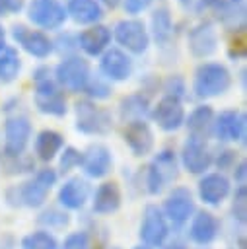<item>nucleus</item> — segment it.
<instances>
[{
	"instance_id": "30",
	"label": "nucleus",
	"mask_w": 247,
	"mask_h": 249,
	"mask_svg": "<svg viewBox=\"0 0 247 249\" xmlns=\"http://www.w3.org/2000/svg\"><path fill=\"white\" fill-rule=\"evenodd\" d=\"M152 33L159 45H165L173 37V19L167 8H158L152 14Z\"/></svg>"
},
{
	"instance_id": "37",
	"label": "nucleus",
	"mask_w": 247,
	"mask_h": 249,
	"mask_svg": "<svg viewBox=\"0 0 247 249\" xmlns=\"http://www.w3.org/2000/svg\"><path fill=\"white\" fill-rule=\"evenodd\" d=\"M163 89H165V95H171V97H177L181 99L185 95V82L181 76H169L163 84Z\"/></svg>"
},
{
	"instance_id": "26",
	"label": "nucleus",
	"mask_w": 247,
	"mask_h": 249,
	"mask_svg": "<svg viewBox=\"0 0 247 249\" xmlns=\"http://www.w3.org/2000/svg\"><path fill=\"white\" fill-rule=\"evenodd\" d=\"M64 10L66 16L82 25H95L103 18V8L97 0H68Z\"/></svg>"
},
{
	"instance_id": "16",
	"label": "nucleus",
	"mask_w": 247,
	"mask_h": 249,
	"mask_svg": "<svg viewBox=\"0 0 247 249\" xmlns=\"http://www.w3.org/2000/svg\"><path fill=\"white\" fill-rule=\"evenodd\" d=\"M189 51L194 58H206L218 49V33L210 21H200L189 29L187 35Z\"/></svg>"
},
{
	"instance_id": "39",
	"label": "nucleus",
	"mask_w": 247,
	"mask_h": 249,
	"mask_svg": "<svg viewBox=\"0 0 247 249\" xmlns=\"http://www.w3.org/2000/svg\"><path fill=\"white\" fill-rule=\"evenodd\" d=\"M235 160H237V154L233 150H222V152H218V156H212V163H216L218 169L231 167L235 163Z\"/></svg>"
},
{
	"instance_id": "21",
	"label": "nucleus",
	"mask_w": 247,
	"mask_h": 249,
	"mask_svg": "<svg viewBox=\"0 0 247 249\" xmlns=\"http://www.w3.org/2000/svg\"><path fill=\"white\" fill-rule=\"evenodd\" d=\"M218 233H220V222L212 212L208 210L194 212V216L191 218V226H189L191 241L198 245H208L218 237Z\"/></svg>"
},
{
	"instance_id": "20",
	"label": "nucleus",
	"mask_w": 247,
	"mask_h": 249,
	"mask_svg": "<svg viewBox=\"0 0 247 249\" xmlns=\"http://www.w3.org/2000/svg\"><path fill=\"white\" fill-rule=\"evenodd\" d=\"M124 142L134 156H148L154 148V132L146 121H130L124 126Z\"/></svg>"
},
{
	"instance_id": "10",
	"label": "nucleus",
	"mask_w": 247,
	"mask_h": 249,
	"mask_svg": "<svg viewBox=\"0 0 247 249\" xmlns=\"http://www.w3.org/2000/svg\"><path fill=\"white\" fill-rule=\"evenodd\" d=\"M169 235V224L156 204H148L140 222V239L148 247H161Z\"/></svg>"
},
{
	"instance_id": "18",
	"label": "nucleus",
	"mask_w": 247,
	"mask_h": 249,
	"mask_svg": "<svg viewBox=\"0 0 247 249\" xmlns=\"http://www.w3.org/2000/svg\"><path fill=\"white\" fill-rule=\"evenodd\" d=\"M80 165L88 177L101 179L105 177L113 167V156L111 150L103 144H91L86 152H82Z\"/></svg>"
},
{
	"instance_id": "43",
	"label": "nucleus",
	"mask_w": 247,
	"mask_h": 249,
	"mask_svg": "<svg viewBox=\"0 0 247 249\" xmlns=\"http://www.w3.org/2000/svg\"><path fill=\"white\" fill-rule=\"evenodd\" d=\"M245 161H239L237 163V167H235V171H233V177H235V181L239 183V187H245Z\"/></svg>"
},
{
	"instance_id": "6",
	"label": "nucleus",
	"mask_w": 247,
	"mask_h": 249,
	"mask_svg": "<svg viewBox=\"0 0 247 249\" xmlns=\"http://www.w3.org/2000/svg\"><path fill=\"white\" fill-rule=\"evenodd\" d=\"M33 101H35V107L45 115H51V117L66 115V97L51 76L35 80Z\"/></svg>"
},
{
	"instance_id": "42",
	"label": "nucleus",
	"mask_w": 247,
	"mask_h": 249,
	"mask_svg": "<svg viewBox=\"0 0 247 249\" xmlns=\"http://www.w3.org/2000/svg\"><path fill=\"white\" fill-rule=\"evenodd\" d=\"M243 54H245V41H243V37H239L237 41L231 43V47H229V56H231V58H239V56H243Z\"/></svg>"
},
{
	"instance_id": "2",
	"label": "nucleus",
	"mask_w": 247,
	"mask_h": 249,
	"mask_svg": "<svg viewBox=\"0 0 247 249\" xmlns=\"http://www.w3.org/2000/svg\"><path fill=\"white\" fill-rule=\"evenodd\" d=\"M56 177H58L56 171L51 169V167L39 169L29 181H25V183H21V185H18V187L12 189V193H16V198L10 204L12 206L39 208L45 202L51 187L56 183Z\"/></svg>"
},
{
	"instance_id": "41",
	"label": "nucleus",
	"mask_w": 247,
	"mask_h": 249,
	"mask_svg": "<svg viewBox=\"0 0 247 249\" xmlns=\"http://www.w3.org/2000/svg\"><path fill=\"white\" fill-rule=\"evenodd\" d=\"M23 6L21 0H0V16L4 14H14V12H19Z\"/></svg>"
},
{
	"instance_id": "24",
	"label": "nucleus",
	"mask_w": 247,
	"mask_h": 249,
	"mask_svg": "<svg viewBox=\"0 0 247 249\" xmlns=\"http://www.w3.org/2000/svg\"><path fill=\"white\" fill-rule=\"evenodd\" d=\"M121 198H123V196H121L119 185H117L115 181H105V183H101V185L95 189V193H93L91 210H93L95 214H101V216L113 214V212L119 210Z\"/></svg>"
},
{
	"instance_id": "45",
	"label": "nucleus",
	"mask_w": 247,
	"mask_h": 249,
	"mask_svg": "<svg viewBox=\"0 0 247 249\" xmlns=\"http://www.w3.org/2000/svg\"><path fill=\"white\" fill-rule=\"evenodd\" d=\"M97 2H99V0H97ZM101 2H103L105 6H109V8H117V6L121 4V0H101Z\"/></svg>"
},
{
	"instance_id": "1",
	"label": "nucleus",
	"mask_w": 247,
	"mask_h": 249,
	"mask_svg": "<svg viewBox=\"0 0 247 249\" xmlns=\"http://www.w3.org/2000/svg\"><path fill=\"white\" fill-rule=\"evenodd\" d=\"M231 86L229 70L220 62H202L194 70L193 91L198 99H210L226 93Z\"/></svg>"
},
{
	"instance_id": "29",
	"label": "nucleus",
	"mask_w": 247,
	"mask_h": 249,
	"mask_svg": "<svg viewBox=\"0 0 247 249\" xmlns=\"http://www.w3.org/2000/svg\"><path fill=\"white\" fill-rule=\"evenodd\" d=\"M19 70H21V60L18 51L10 45H4L0 49V82L4 84L14 82L19 76Z\"/></svg>"
},
{
	"instance_id": "38",
	"label": "nucleus",
	"mask_w": 247,
	"mask_h": 249,
	"mask_svg": "<svg viewBox=\"0 0 247 249\" xmlns=\"http://www.w3.org/2000/svg\"><path fill=\"white\" fill-rule=\"evenodd\" d=\"M233 218L245 222V187H239L233 195Z\"/></svg>"
},
{
	"instance_id": "13",
	"label": "nucleus",
	"mask_w": 247,
	"mask_h": 249,
	"mask_svg": "<svg viewBox=\"0 0 247 249\" xmlns=\"http://www.w3.org/2000/svg\"><path fill=\"white\" fill-rule=\"evenodd\" d=\"M212 134L222 142H243L245 140V113L237 109H226L214 117Z\"/></svg>"
},
{
	"instance_id": "19",
	"label": "nucleus",
	"mask_w": 247,
	"mask_h": 249,
	"mask_svg": "<svg viewBox=\"0 0 247 249\" xmlns=\"http://www.w3.org/2000/svg\"><path fill=\"white\" fill-rule=\"evenodd\" d=\"M231 191L229 179L224 173H206L198 181V198L208 206H220Z\"/></svg>"
},
{
	"instance_id": "28",
	"label": "nucleus",
	"mask_w": 247,
	"mask_h": 249,
	"mask_svg": "<svg viewBox=\"0 0 247 249\" xmlns=\"http://www.w3.org/2000/svg\"><path fill=\"white\" fill-rule=\"evenodd\" d=\"M121 117L124 121H144V117L148 115V97L138 91V93H130L126 97H123L121 101Z\"/></svg>"
},
{
	"instance_id": "12",
	"label": "nucleus",
	"mask_w": 247,
	"mask_h": 249,
	"mask_svg": "<svg viewBox=\"0 0 247 249\" xmlns=\"http://www.w3.org/2000/svg\"><path fill=\"white\" fill-rule=\"evenodd\" d=\"M12 37L27 54H31L35 58H47L54 49V43L43 31L29 29V27H25L21 23L12 27Z\"/></svg>"
},
{
	"instance_id": "3",
	"label": "nucleus",
	"mask_w": 247,
	"mask_h": 249,
	"mask_svg": "<svg viewBox=\"0 0 247 249\" xmlns=\"http://www.w3.org/2000/svg\"><path fill=\"white\" fill-rule=\"evenodd\" d=\"M177 173H179V163L175 152L171 150L158 152L156 158L146 167V175H144L146 191L150 195H159L169 183L177 179Z\"/></svg>"
},
{
	"instance_id": "14",
	"label": "nucleus",
	"mask_w": 247,
	"mask_h": 249,
	"mask_svg": "<svg viewBox=\"0 0 247 249\" xmlns=\"http://www.w3.org/2000/svg\"><path fill=\"white\" fill-rule=\"evenodd\" d=\"M212 156L214 154L206 146V140L189 136L181 150V163L189 173L198 175V173H204L212 165Z\"/></svg>"
},
{
	"instance_id": "49",
	"label": "nucleus",
	"mask_w": 247,
	"mask_h": 249,
	"mask_svg": "<svg viewBox=\"0 0 247 249\" xmlns=\"http://www.w3.org/2000/svg\"><path fill=\"white\" fill-rule=\"evenodd\" d=\"M113 249H119V247H113Z\"/></svg>"
},
{
	"instance_id": "31",
	"label": "nucleus",
	"mask_w": 247,
	"mask_h": 249,
	"mask_svg": "<svg viewBox=\"0 0 247 249\" xmlns=\"http://www.w3.org/2000/svg\"><path fill=\"white\" fill-rule=\"evenodd\" d=\"M21 249H58V243L49 230H37L21 239Z\"/></svg>"
},
{
	"instance_id": "23",
	"label": "nucleus",
	"mask_w": 247,
	"mask_h": 249,
	"mask_svg": "<svg viewBox=\"0 0 247 249\" xmlns=\"http://www.w3.org/2000/svg\"><path fill=\"white\" fill-rule=\"evenodd\" d=\"M88 196H89V185L86 179H80V177H70L58 189V202L68 210L82 208Z\"/></svg>"
},
{
	"instance_id": "22",
	"label": "nucleus",
	"mask_w": 247,
	"mask_h": 249,
	"mask_svg": "<svg viewBox=\"0 0 247 249\" xmlns=\"http://www.w3.org/2000/svg\"><path fill=\"white\" fill-rule=\"evenodd\" d=\"M76 43L88 56H99L107 51V47L111 43V29L101 23L89 25L88 29L78 33Z\"/></svg>"
},
{
	"instance_id": "15",
	"label": "nucleus",
	"mask_w": 247,
	"mask_h": 249,
	"mask_svg": "<svg viewBox=\"0 0 247 249\" xmlns=\"http://www.w3.org/2000/svg\"><path fill=\"white\" fill-rule=\"evenodd\" d=\"M152 119L165 132H173V130L181 128L185 124V109H183L181 99L163 95L152 109Z\"/></svg>"
},
{
	"instance_id": "35",
	"label": "nucleus",
	"mask_w": 247,
	"mask_h": 249,
	"mask_svg": "<svg viewBox=\"0 0 247 249\" xmlns=\"http://www.w3.org/2000/svg\"><path fill=\"white\" fill-rule=\"evenodd\" d=\"M80 160H82V152H78V150L72 148V146L64 148L62 154H60V171L66 173V171L78 167V165H80Z\"/></svg>"
},
{
	"instance_id": "33",
	"label": "nucleus",
	"mask_w": 247,
	"mask_h": 249,
	"mask_svg": "<svg viewBox=\"0 0 247 249\" xmlns=\"http://www.w3.org/2000/svg\"><path fill=\"white\" fill-rule=\"evenodd\" d=\"M84 91H88V95H91V97H95V99H105V97L111 95V86L107 84L105 78H101V76L93 78V76H91Z\"/></svg>"
},
{
	"instance_id": "17",
	"label": "nucleus",
	"mask_w": 247,
	"mask_h": 249,
	"mask_svg": "<svg viewBox=\"0 0 247 249\" xmlns=\"http://www.w3.org/2000/svg\"><path fill=\"white\" fill-rule=\"evenodd\" d=\"M132 60L130 56L121 51V49H107L103 54H101V60H99V70L103 74L105 80H111V82H124L132 76Z\"/></svg>"
},
{
	"instance_id": "11",
	"label": "nucleus",
	"mask_w": 247,
	"mask_h": 249,
	"mask_svg": "<svg viewBox=\"0 0 247 249\" xmlns=\"http://www.w3.org/2000/svg\"><path fill=\"white\" fill-rule=\"evenodd\" d=\"M31 138V123L23 115L8 117L4 126V156L16 158L21 156Z\"/></svg>"
},
{
	"instance_id": "44",
	"label": "nucleus",
	"mask_w": 247,
	"mask_h": 249,
	"mask_svg": "<svg viewBox=\"0 0 247 249\" xmlns=\"http://www.w3.org/2000/svg\"><path fill=\"white\" fill-rule=\"evenodd\" d=\"M163 249H185V245H183L181 241H171V243H167Z\"/></svg>"
},
{
	"instance_id": "5",
	"label": "nucleus",
	"mask_w": 247,
	"mask_h": 249,
	"mask_svg": "<svg viewBox=\"0 0 247 249\" xmlns=\"http://www.w3.org/2000/svg\"><path fill=\"white\" fill-rule=\"evenodd\" d=\"M91 78V70L86 58L82 56H66L54 68V82L58 88L68 91H84Z\"/></svg>"
},
{
	"instance_id": "47",
	"label": "nucleus",
	"mask_w": 247,
	"mask_h": 249,
	"mask_svg": "<svg viewBox=\"0 0 247 249\" xmlns=\"http://www.w3.org/2000/svg\"><path fill=\"white\" fill-rule=\"evenodd\" d=\"M134 249H152V247H148V245H144V243H142V245H136Z\"/></svg>"
},
{
	"instance_id": "32",
	"label": "nucleus",
	"mask_w": 247,
	"mask_h": 249,
	"mask_svg": "<svg viewBox=\"0 0 247 249\" xmlns=\"http://www.w3.org/2000/svg\"><path fill=\"white\" fill-rule=\"evenodd\" d=\"M226 2L228 0H179L181 8L185 12H191V14H202V12H208V10L218 14Z\"/></svg>"
},
{
	"instance_id": "40",
	"label": "nucleus",
	"mask_w": 247,
	"mask_h": 249,
	"mask_svg": "<svg viewBox=\"0 0 247 249\" xmlns=\"http://www.w3.org/2000/svg\"><path fill=\"white\" fill-rule=\"evenodd\" d=\"M150 4H152V0H123L124 12H126V14H132V16L144 12Z\"/></svg>"
},
{
	"instance_id": "7",
	"label": "nucleus",
	"mask_w": 247,
	"mask_h": 249,
	"mask_svg": "<svg viewBox=\"0 0 247 249\" xmlns=\"http://www.w3.org/2000/svg\"><path fill=\"white\" fill-rule=\"evenodd\" d=\"M111 35L123 49H126L132 54L146 53L150 45V33L140 19H121Z\"/></svg>"
},
{
	"instance_id": "36",
	"label": "nucleus",
	"mask_w": 247,
	"mask_h": 249,
	"mask_svg": "<svg viewBox=\"0 0 247 249\" xmlns=\"http://www.w3.org/2000/svg\"><path fill=\"white\" fill-rule=\"evenodd\" d=\"M60 249H89V235L86 231H72L66 235Z\"/></svg>"
},
{
	"instance_id": "46",
	"label": "nucleus",
	"mask_w": 247,
	"mask_h": 249,
	"mask_svg": "<svg viewBox=\"0 0 247 249\" xmlns=\"http://www.w3.org/2000/svg\"><path fill=\"white\" fill-rule=\"evenodd\" d=\"M4 41H6V33H4V29H2V25H0V49L6 45Z\"/></svg>"
},
{
	"instance_id": "48",
	"label": "nucleus",
	"mask_w": 247,
	"mask_h": 249,
	"mask_svg": "<svg viewBox=\"0 0 247 249\" xmlns=\"http://www.w3.org/2000/svg\"><path fill=\"white\" fill-rule=\"evenodd\" d=\"M229 2H243V0H229Z\"/></svg>"
},
{
	"instance_id": "9",
	"label": "nucleus",
	"mask_w": 247,
	"mask_h": 249,
	"mask_svg": "<svg viewBox=\"0 0 247 249\" xmlns=\"http://www.w3.org/2000/svg\"><path fill=\"white\" fill-rule=\"evenodd\" d=\"M27 18L41 29H58L66 21V10L58 0H31L27 6Z\"/></svg>"
},
{
	"instance_id": "27",
	"label": "nucleus",
	"mask_w": 247,
	"mask_h": 249,
	"mask_svg": "<svg viewBox=\"0 0 247 249\" xmlns=\"http://www.w3.org/2000/svg\"><path fill=\"white\" fill-rule=\"evenodd\" d=\"M64 146V138L60 132L53 130V128H45L37 134L35 138V154L39 160L43 161H51Z\"/></svg>"
},
{
	"instance_id": "4",
	"label": "nucleus",
	"mask_w": 247,
	"mask_h": 249,
	"mask_svg": "<svg viewBox=\"0 0 247 249\" xmlns=\"http://www.w3.org/2000/svg\"><path fill=\"white\" fill-rule=\"evenodd\" d=\"M74 111H76V128L80 132H84V134L101 136V134H107L113 128L111 113L107 109L95 105L89 99L78 101Z\"/></svg>"
},
{
	"instance_id": "25",
	"label": "nucleus",
	"mask_w": 247,
	"mask_h": 249,
	"mask_svg": "<svg viewBox=\"0 0 247 249\" xmlns=\"http://www.w3.org/2000/svg\"><path fill=\"white\" fill-rule=\"evenodd\" d=\"M214 111L210 105H198L194 107L189 117L185 119V124L189 128V136L206 140L212 136V128H214Z\"/></svg>"
},
{
	"instance_id": "34",
	"label": "nucleus",
	"mask_w": 247,
	"mask_h": 249,
	"mask_svg": "<svg viewBox=\"0 0 247 249\" xmlns=\"http://www.w3.org/2000/svg\"><path fill=\"white\" fill-rule=\"evenodd\" d=\"M39 222L49 226V228H64L68 224V214L66 212H60L56 208H49L45 210L41 216H39Z\"/></svg>"
},
{
	"instance_id": "8",
	"label": "nucleus",
	"mask_w": 247,
	"mask_h": 249,
	"mask_svg": "<svg viewBox=\"0 0 247 249\" xmlns=\"http://www.w3.org/2000/svg\"><path fill=\"white\" fill-rule=\"evenodd\" d=\"M161 212H163L167 224H173L175 228L185 226L193 218V214H194V198H193V193L187 187H175L167 195Z\"/></svg>"
}]
</instances>
